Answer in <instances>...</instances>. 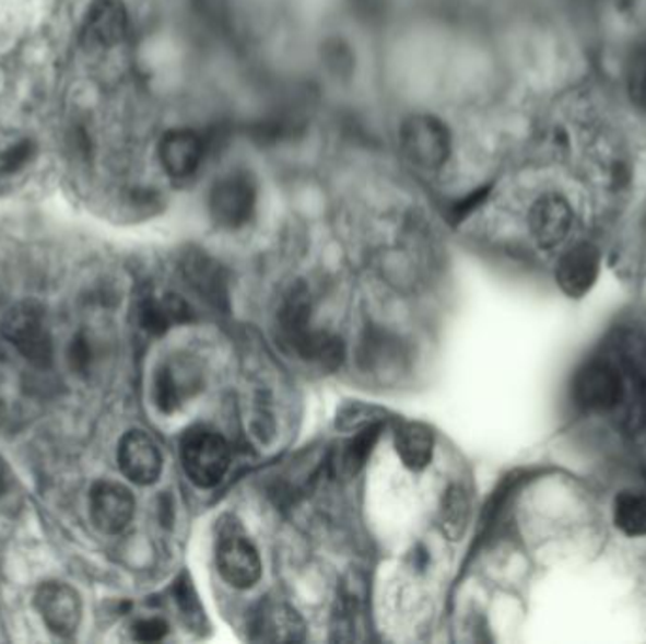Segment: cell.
Instances as JSON below:
<instances>
[{
    "instance_id": "cell-25",
    "label": "cell",
    "mask_w": 646,
    "mask_h": 644,
    "mask_svg": "<svg viewBox=\"0 0 646 644\" xmlns=\"http://www.w3.org/2000/svg\"><path fill=\"white\" fill-rule=\"evenodd\" d=\"M174 597H176V602H178L180 612L186 617V620H188L189 623L199 625V623L202 622L201 601H199L193 584L189 582L186 573L176 581V586H174Z\"/></svg>"
},
{
    "instance_id": "cell-17",
    "label": "cell",
    "mask_w": 646,
    "mask_h": 644,
    "mask_svg": "<svg viewBox=\"0 0 646 644\" xmlns=\"http://www.w3.org/2000/svg\"><path fill=\"white\" fill-rule=\"evenodd\" d=\"M140 326L152 335H165L174 326L188 324L191 311L184 298L178 295H163V297H148L140 303Z\"/></svg>"
},
{
    "instance_id": "cell-14",
    "label": "cell",
    "mask_w": 646,
    "mask_h": 644,
    "mask_svg": "<svg viewBox=\"0 0 646 644\" xmlns=\"http://www.w3.org/2000/svg\"><path fill=\"white\" fill-rule=\"evenodd\" d=\"M620 361L627 378L630 399L625 423L632 431L646 428V340L630 337L622 342Z\"/></svg>"
},
{
    "instance_id": "cell-11",
    "label": "cell",
    "mask_w": 646,
    "mask_h": 644,
    "mask_svg": "<svg viewBox=\"0 0 646 644\" xmlns=\"http://www.w3.org/2000/svg\"><path fill=\"white\" fill-rule=\"evenodd\" d=\"M157 155L163 171L173 180H189L201 168L204 144L199 132L193 129H171L161 139Z\"/></svg>"
},
{
    "instance_id": "cell-10",
    "label": "cell",
    "mask_w": 646,
    "mask_h": 644,
    "mask_svg": "<svg viewBox=\"0 0 646 644\" xmlns=\"http://www.w3.org/2000/svg\"><path fill=\"white\" fill-rule=\"evenodd\" d=\"M90 514L103 534H121L134 516V497L118 482H98L90 493Z\"/></svg>"
},
{
    "instance_id": "cell-20",
    "label": "cell",
    "mask_w": 646,
    "mask_h": 644,
    "mask_svg": "<svg viewBox=\"0 0 646 644\" xmlns=\"http://www.w3.org/2000/svg\"><path fill=\"white\" fill-rule=\"evenodd\" d=\"M380 431H383V425L373 423V425H367V428L357 431L355 436H352L342 446V450L339 452V457L334 461L339 475L350 478L362 471L363 467L367 465L368 457L375 450V444L378 436H380Z\"/></svg>"
},
{
    "instance_id": "cell-27",
    "label": "cell",
    "mask_w": 646,
    "mask_h": 644,
    "mask_svg": "<svg viewBox=\"0 0 646 644\" xmlns=\"http://www.w3.org/2000/svg\"><path fill=\"white\" fill-rule=\"evenodd\" d=\"M168 625L161 618H146L132 625V637L142 643H155L167 635Z\"/></svg>"
},
{
    "instance_id": "cell-1",
    "label": "cell",
    "mask_w": 646,
    "mask_h": 644,
    "mask_svg": "<svg viewBox=\"0 0 646 644\" xmlns=\"http://www.w3.org/2000/svg\"><path fill=\"white\" fill-rule=\"evenodd\" d=\"M279 329L282 340L303 360L320 363L326 368H337L344 360L342 340L327 332L314 331L310 326V301L303 288L293 290L282 306Z\"/></svg>"
},
{
    "instance_id": "cell-3",
    "label": "cell",
    "mask_w": 646,
    "mask_h": 644,
    "mask_svg": "<svg viewBox=\"0 0 646 644\" xmlns=\"http://www.w3.org/2000/svg\"><path fill=\"white\" fill-rule=\"evenodd\" d=\"M180 456L189 480L204 490L220 484L230 471V444L220 433L202 425H195L184 433Z\"/></svg>"
},
{
    "instance_id": "cell-13",
    "label": "cell",
    "mask_w": 646,
    "mask_h": 644,
    "mask_svg": "<svg viewBox=\"0 0 646 644\" xmlns=\"http://www.w3.org/2000/svg\"><path fill=\"white\" fill-rule=\"evenodd\" d=\"M127 28L129 14L124 0H93L82 36L87 48L111 49L126 40Z\"/></svg>"
},
{
    "instance_id": "cell-22",
    "label": "cell",
    "mask_w": 646,
    "mask_h": 644,
    "mask_svg": "<svg viewBox=\"0 0 646 644\" xmlns=\"http://www.w3.org/2000/svg\"><path fill=\"white\" fill-rule=\"evenodd\" d=\"M193 386L191 382L181 378L176 368L171 365L161 367L153 378V401L163 414H173L184 405Z\"/></svg>"
},
{
    "instance_id": "cell-6",
    "label": "cell",
    "mask_w": 646,
    "mask_h": 644,
    "mask_svg": "<svg viewBox=\"0 0 646 644\" xmlns=\"http://www.w3.org/2000/svg\"><path fill=\"white\" fill-rule=\"evenodd\" d=\"M575 225L577 210L565 191L544 189L529 204V235L539 248H560L569 241Z\"/></svg>"
},
{
    "instance_id": "cell-16",
    "label": "cell",
    "mask_w": 646,
    "mask_h": 644,
    "mask_svg": "<svg viewBox=\"0 0 646 644\" xmlns=\"http://www.w3.org/2000/svg\"><path fill=\"white\" fill-rule=\"evenodd\" d=\"M365 602H367V588L365 581L360 575L348 576L342 584L339 597H337V609H334L333 631L339 641H354L357 639V631H362L365 623Z\"/></svg>"
},
{
    "instance_id": "cell-28",
    "label": "cell",
    "mask_w": 646,
    "mask_h": 644,
    "mask_svg": "<svg viewBox=\"0 0 646 644\" xmlns=\"http://www.w3.org/2000/svg\"><path fill=\"white\" fill-rule=\"evenodd\" d=\"M630 95H632L633 104L646 116V56L641 57V61L633 65Z\"/></svg>"
},
{
    "instance_id": "cell-18",
    "label": "cell",
    "mask_w": 646,
    "mask_h": 644,
    "mask_svg": "<svg viewBox=\"0 0 646 644\" xmlns=\"http://www.w3.org/2000/svg\"><path fill=\"white\" fill-rule=\"evenodd\" d=\"M396 450L407 469L424 471L433 459L435 436L425 423H401L396 431Z\"/></svg>"
},
{
    "instance_id": "cell-7",
    "label": "cell",
    "mask_w": 646,
    "mask_h": 644,
    "mask_svg": "<svg viewBox=\"0 0 646 644\" xmlns=\"http://www.w3.org/2000/svg\"><path fill=\"white\" fill-rule=\"evenodd\" d=\"M0 331L14 344L25 360L36 367H48L51 361V339L44 326V312L35 303H23L8 312Z\"/></svg>"
},
{
    "instance_id": "cell-24",
    "label": "cell",
    "mask_w": 646,
    "mask_h": 644,
    "mask_svg": "<svg viewBox=\"0 0 646 644\" xmlns=\"http://www.w3.org/2000/svg\"><path fill=\"white\" fill-rule=\"evenodd\" d=\"M469 522V495L461 485H453L443 499L441 527L446 537L458 540Z\"/></svg>"
},
{
    "instance_id": "cell-30",
    "label": "cell",
    "mask_w": 646,
    "mask_h": 644,
    "mask_svg": "<svg viewBox=\"0 0 646 644\" xmlns=\"http://www.w3.org/2000/svg\"><path fill=\"white\" fill-rule=\"evenodd\" d=\"M643 233H645L646 236V207L645 212H643Z\"/></svg>"
},
{
    "instance_id": "cell-4",
    "label": "cell",
    "mask_w": 646,
    "mask_h": 644,
    "mask_svg": "<svg viewBox=\"0 0 646 644\" xmlns=\"http://www.w3.org/2000/svg\"><path fill=\"white\" fill-rule=\"evenodd\" d=\"M258 208V182L244 168L223 174L210 189L209 212L218 227L237 231L248 225Z\"/></svg>"
},
{
    "instance_id": "cell-8",
    "label": "cell",
    "mask_w": 646,
    "mask_h": 644,
    "mask_svg": "<svg viewBox=\"0 0 646 644\" xmlns=\"http://www.w3.org/2000/svg\"><path fill=\"white\" fill-rule=\"evenodd\" d=\"M625 386L619 368L607 361L586 363L573 380V399L591 412H604L624 401Z\"/></svg>"
},
{
    "instance_id": "cell-23",
    "label": "cell",
    "mask_w": 646,
    "mask_h": 644,
    "mask_svg": "<svg viewBox=\"0 0 646 644\" xmlns=\"http://www.w3.org/2000/svg\"><path fill=\"white\" fill-rule=\"evenodd\" d=\"M614 524L627 537L646 535V497L641 493L622 492L614 499L612 506Z\"/></svg>"
},
{
    "instance_id": "cell-21",
    "label": "cell",
    "mask_w": 646,
    "mask_h": 644,
    "mask_svg": "<svg viewBox=\"0 0 646 644\" xmlns=\"http://www.w3.org/2000/svg\"><path fill=\"white\" fill-rule=\"evenodd\" d=\"M186 278L195 290L201 293L202 297L209 298L215 305L225 298V280H223L220 265L214 264L210 257L195 254L189 257L186 264Z\"/></svg>"
},
{
    "instance_id": "cell-19",
    "label": "cell",
    "mask_w": 646,
    "mask_h": 644,
    "mask_svg": "<svg viewBox=\"0 0 646 644\" xmlns=\"http://www.w3.org/2000/svg\"><path fill=\"white\" fill-rule=\"evenodd\" d=\"M259 639L272 643H293L305 637V623L295 610L285 605H272L259 612L256 620Z\"/></svg>"
},
{
    "instance_id": "cell-29",
    "label": "cell",
    "mask_w": 646,
    "mask_h": 644,
    "mask_svg": "<svg viewBox=\"0 0 646 644\" xmlns=\"http://www.w3.org/2000/svg\"><path fill=\"white\" fill-rule=\"evenodd\" d=\"M72 363L80 371H84L90 365V348L85 344V340H77L72 344Z\"/></svg>"
},
{
    "instance_id": "cell-5",
    "label": "cell",
    "mask_w": 646,
    "mask_h": 644,
    "mask_svg": "<svg viewBox=\"0 0 646 644\" xmlns=\"http://www.w3.org/2000/svg\"><path fill=\"white\" fill-rule=\"evenodd\" d=\"M215 567L231 588L250 589L261 578V558L235 519L220 526L215 542Z\"/></svg>"
},
{
    "instance_id": "cell-9",
    "label": "cell",
    "mask_w": 646,
    "mask_h": 644,
    "mask_svg": "<svg viewBox=\"0 0 646 644\" xmlns=\"http://www.w3.org/2000/svg\"><path fill=\"white\" fill-rule=\"evenodd\" d=\"M36 609L51 633L69 637L82 622V599L77 589L64 582H46L35 597Z\"/></svg>"
},
{
    "instance_id": "cell-2",
    "label": "cell",
    "mask_w": 646,
    "mask_h": 644,
    "mask_svg": "<svg viewBox=\"0 0 646 644\" xmlns=\"http://www.w3.org/2000/svg\"><path fill=\"white\" fill-rule=\"evenodd\" d=\"M404 160L422 173H437L453 157V132L433 114H412L399 129Z\"/></svg>"
},
{
    "instance_id": "cell-15",
    "label": "cell",
    "mask_w": 646,
    "mask_h": 644,
    "mask_svg": "<svg viewBox=\"0 0 646 644\" xmlns=\"http://www.w3.org/2000/svg\"><path fill=\"white\" fill-rule=\"evenodd\" d=\"M601 256L590 243H578L563 254L557 264L556 280L563 293L580 298L594 288L599 277Z\"/></svg>"
},
{
    "instance_id": "cell-12",
    "label": "cell",
    "mask_w": 646,
    "mask_h": 644,
    "mask_svg": "<svg viewBox=\"0 0 646 644\" xmlns=\"http://www.w3.org/2000/svg\"><path fill=\"white\" fill-rule=\"evenodd\" d=\"M118 464L132 484H155L163 471L160 448L144 431H129L124 435L118 446Z\"/></svg>"
},
{
    "instance_id": "cell-26",
    "label": "cell",
    "mask_w": 646,
    "mask_h": 644,
    "mask_svg": "<svg viewBox=\"0 0 646 644\" xmlns=\"http://www.w3.org/2000/svg\"><path fill=\"white\" fill-rule=\"evenodd\" d=\"M33 157V144L31 142H17V144L8 148L7 152L0 155V168L4 173H15L23 166L27 165V161Z\"/></svg>"
}]
</instances>
